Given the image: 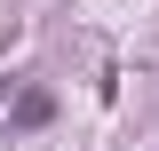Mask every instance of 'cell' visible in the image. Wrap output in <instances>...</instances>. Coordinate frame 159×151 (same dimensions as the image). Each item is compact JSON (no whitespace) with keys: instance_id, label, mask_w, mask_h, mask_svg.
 Wrapping results in <instances>:
<instances>
[{"instance_id":"7a4b0ae2","label":"cell","mask_w":159,"mask_h":151,"mask_svg":"<svg viewBox=\"0 0 159 151\" xmlns=\"http://www.w3.org/2000/svg\"><path fill=\"white\" fill-rule=\"evenodd\" d=\"M8 88H16V80H0V103H8Z\"/></svg>"},{"instance_id":"6da1fadb","label":"cell","mask_w":159,"mask_h":151,"mask_svg":"<svg viewBox=\"0 0 159 151\" xmlns=\"http://www.w3.org/2000/svg\"><path fill=\"white\" fill-rule=\"evenodd\" d=\"M40 119H48V95L32 88V95H24V103H16V127H40Z\"/></svg>"}]
</instances>
